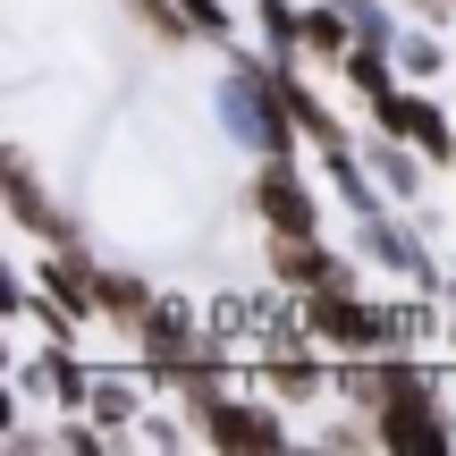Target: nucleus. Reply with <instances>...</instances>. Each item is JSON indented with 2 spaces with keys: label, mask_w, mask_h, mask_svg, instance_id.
Instances as JSON below:
<instances>
[{
  "label": "nucleus",
  "mask_w": 456,
  "mask_h": 456,
  "mask_svg": "<svg viewBox=\"0 0 456 456\" xmlns=\"http://www.w3.org/2000/svg\"><path fill=\"white\" fill-rule=\"evenodd\" d=\"M262 212H271L279 228H288V237H305V228H313V212H305V195H296L288 178H262Z\"/></svg>",
  "instance_id": "obj_1"
}]
</instances>
